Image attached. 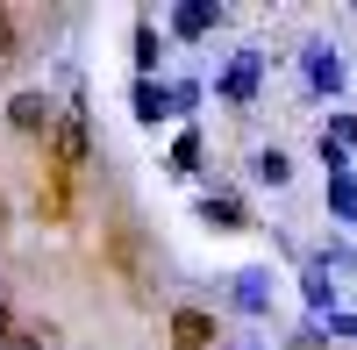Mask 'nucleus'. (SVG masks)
<instances>
[{
  "instance_id": "6ab92c4d",
  "label": "nucleus",
  "mask_w": 357,
  "mask_h": 350,
  "mask_svg": "<svg viewBox=\"0 0 357 350\" xmlns=\"http://www.w3.org/2000/svg\"><path fill=\"white\" fill-rule=\"evenodd\" d=\"M193 107H200V79H178L172 86V114H193Z\"/></svg>"
},
{
  "instance_id": "9b49d317",
  "label": "nucleus",
  "mask_w": 357,
  "mask_h": 350,
  "mask_svg": "<svg viewBox=\"0 0 357 350\" xmlns=\"http://www.w3.org/2000/svg\"><path fill=\"white\" fill-rule=\"evenodd\" d=\"M165 172H172V179H193V172H200V129H178V136H172Z\"/></svg>"
},
{
  "instance_id": "7ed1b4c3",
  "label": "nucleus",
  "mask_w": 357,
  "mask_h": 350,
  "mask_svg": "<svg viewBox=\"0 0 357 350\" xmlns=\"http://www.w3.org/2000/svg\"><path fill=\"white\" fill-rule=\"evenodd\" d=\"M257 79H264V50H236V65L222 72L215 93H222L229 107H250V100H257Z\"/></svg>"
},
{
  "instance_id": "aec40b11",
  "label": "nucleus",
  "mask_w": 357,
  "mask_h": 350,
  "mask_svg": "<svg viewBox=\"0 0 357 350\" xmlns=\"http://www.w3.org/2000/svg\"><path fill=\"white\" fill-rule=\"evenodd\" d=\"M321 329H329V343H357V314H343V307H336Z\"/></svg>"
},
{
  "instance_id": "423d86ee",
  "label": "nucleus",
  "mask_w": 357,
  "mask_h": 350,
  "mask_svg": "<svg viewBox=\"0 0 357 350\" xmlns=\"http://www.w3.org/2000/svg\"><path fill=\"white\" fill-rule=\"evenodd\" d=\"M229 22V8H215V0H186V8H172V36L178 43H200L207 29H222Z\"/></svg>"
},
{
  "instance_id": "f8f14e48",
  "label": "nucleus",
  "mask_w": 357,
  "mask_h": 350,
  "mask_svg": "<svg viewBox=\"0 0 357 350\" xmlns=\"http://www.w3.org/2000/svg\"><path fill=\"white\" fill-rule=\"evenodd\" d=\"M301 300H307L314 314H336V279H329V272H314V265H307V272H301Z\"/></svg>"
},
{
  "instance_id": "f257e3e1",
  "label": "nucleus",
  "mask_w": 357,
  "mask_h": 350,
  "mask_svg": "<svg viewBox=\"0 0 357 350\" xmlns=\"http://www.w3.org/2000/svg\"><path fill=\"white\" fill-rule=\"evenodd\" d=\"M50 158H57V172H79L86 158H93V129H86V93H79V86H72V107H57Z\"/></svg>"
},
{
  "instance_id": "1a4fd4ad",
  "label": "nucleus",
  "mask_w": 357,
  "mask_h": 350,
  "mask_svg": "<svg viewBox=\"0 0 357 350\" xmlns=\"http://www.w3.org/2000/svg\"><path fill=\"white\" fill-rule=\"evenodd\" d=\"M200 222L215 229V236H236V229H250V215H243V200H236V193H207V200H200Z\"/></svg>"
},
{
  "instance_id": "4be33fe9",
  "label": "nucleus",
  "mask_w": 357,
  "mask_h": 350,
  "mask_svg": "<svg viewBox=\"0 0 357 350\" xmlns=\"http://www.w3.org/2000/svg\"><path fill=\"white\" fill-rule=\"evenodd\" d=\"M15 336V307H8V294H0V343Z\"/></svg>"
},
{
  "instance_id": "20e7f679",
  "label": "nucleus",
  "mask_w": 357,
  "mask_h": 350,
  "mask_svg": "<svg viewBox=\"0 0 357 350\" xmlns=\"http://www.w3.org/2000/svg\"><path fill=\"white\" fill-rule=\"evenodd\" d=\"M215 343H222V329L207 307H172V350H215Z\"/></svg>"
},
{
  "instance_id": "4468645a",
  "label": "nucleus",
  "mask_w": 357,
  "mask_h": 350,
  "mask_svg": "<svg viewBox=\"0 0 357 350\" xmlns=\"http://www.w3.org/2000/svg\"><path fill=\"white\" fill-rule=\"evenodd\" d=\"M250 172H257L264 186H286V179H293V158H286L279 143H272V151H257V158H250Z\"/></svg>"
},
{
  "instance_id": "a211bd4d",
  "label": "nucleus",
  "mask_w": 357,
  "mask_h": 350,
  "mask_svg": "<svg viewBox=\"0 0 357 350\" xmlns=\"http://www.w3.org/2000/svg\"><path fill=\"white\" fill-rule=\"evenodd\" d=\"M286 350H336V343H329V329H321V322H301V329L286 336Z\"/></svg>"
},
{
  "instance_id": "dca6fc26",
  "label": "nucleus",
  "mask_w": 357,
  "mask_h": 350,
  "mask_svg": "<svg viewBox=\"0 0 357 350\" xmlns=\"http://www.w3.org/2000/svg\"><path fill=\"white\" fill-rule=\"evenodd\" d=\"M321 143H336V151L350 158V151H357V114H329V129H321Z\"/></svg>"
},
{
  "instance_id": "f03ea898",
  "label": "nucleus",
  "mask_w": 357,
  "mask_h": 350,
  "mask_svg": "<svg viewBox=\"0 0 357 350\" xmlns=\"http://www.w3.org/2000/svg\"><path fill=\"white\" fill-rule=\"evenodd\" d=\"M8 129H22V136H50V129H57V100L43 93V86H22V93L8 100Z\"/></svg>"
},
{
  "instance_id": "0eeeda50",
  "label": "nucleus",
  "mask_w": 357,
  "mask_h": 350,
  "mask_svg": "<svg viewBox=\"0 0 357 350\" xmlns=\"http://www.w3.org/2000/svg\"><path fill=\"white\" fill-rule=\"evenodd\" d=\"M129 114H136L143 129L172 122V86H165V79H136V86H129Z\"/></svg>"
},
{
  "instance_id": "2eb2a0df",
  "label": "nucleus",
  "mask_w": 357,
  "mask_h": 350,
  "mask_svg": "<svg viewBox=\"0 0 357 350\" xmlns=\"http://www.w3.org/2000/svg\"><path fill=\"white\" fill-rule=\"evenodd\" d=\"M307 265H314V272H357V250H350V243H321Z\"/></svg>"
},
{
  "instance_id": "9d476101",
  "label": "nucleus",
  "mask_w": 357,
  "mask_h": 350,
  "mask_svg": "<svg viewBox=\"0 0 357 350\" xmlns=\"http://www.w3.org/2000/svg\"><path fill=\"white\" fill-rule=\"evenodd\" d=\"M129 50H136V79H158V57H165V36H158V22H151V15L136 22Z\"/></svg>"
},
{
  "instance_id": "6e6552de",
  "label": "nucleus",
  "mask_w": 357,
  "mask_h": 350,
  "mask_svg": "<svg viewBox=\"0 0 357 350\" xmlns=\"http://www.w3.org/2000/svg\"><path fill=\"white\" fill-rule=\"evenodd\" d=\"M301 72H307L314 93H343V57H336L329 43H307V50H301Z\"/></svg>"
},
{
  "instance_id": "5701e85b",
  "label": "nucleus",
  "mask_w": 357,
  "mask_h": 350,
  "mask_svg": "<svg viewBox=\"0 0 357 350\" xmlns=\"http://www.w3.org/2000/svg\"><path fill=\"white\" fill-rule=\"evenodd\" d=\"M0 222H8V200H0Z\"/></svg>"
},
{
  "instance_id": "39448f33",
  "label": "nucleus",
  "mask_w": 357,
  "mask_h": 350,
  "mask_svg": "<svg viewBox=\"0 0 357 350\" xmlns=\"http://www.w3.org/2000/svg\"><path fill=\"white\" fill-rule=\"evenodd\" d=\"M229 307H236V314H272V272H264V265L236 272V279H229Z\"/></svg>"
},
{
  "instance_id": "ddd939ff",
  "label": "nucleus",
  "mask_w": 357,
  "mask_h": 350,
  "mask_svg": "<svg viewBox=\"0 0 357 350\" xmlns=\"http://www.w3.org/2000/svg\"><path fill=\"white\" fill-rule=\"evenodd\" d=\"M329 215L357 222V172H336V179H329Z\"/></svg>"
},
{
  "instance_id": "f3484780",
  "label": "nucleus",
  "mask_w": 357,
  "mask_h": 350,
  "mask_svg": "<svg viewBox=\"0 0 357 350\" xmlns=\"http://www.w3.org/2000/svg\"><path fill=\"white\" fill-rule=\"evenodd\" d=\"M22 57V22H15V8H0V65H15Z\"/></svg>"
},
{
  "instance_id": "412c9836",
  "label": "nucleus",
  "mask_w": 357,
  "mask_h": 350,
  "mask_svg": "<svg viewBox=\"0 0 357 350\" xmlns=\"http://www.w3.org/2000/svg\"><path fill=\"white\" fill-rule=\"evenodd\" d=\"M43 336H50V329H22V322H15V336H8V343H0V350H50Z\"/></svg>"
}]
</instances>
